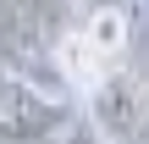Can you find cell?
<instances>
[{"label":"cell","instance_id":"5b68a950","mask_svg":"<svg viewBox=\"0 0 149 144\" xmlns=\"http://www.w3.org/2000/svg\"><path fill=\"white\" fill-rule=\"evenodd\" d=\"M66 144H111V139H105V133H100L94 122H77V128L66 133Z\"/></svg>","mask_w":149,"mask_h":144},{"label":"cell","instance_id":"6da1fadb","mask_svg":"<svg viewBox=\"0 0 149 144\" xmlns=\"http://www.w3.org/2000/svg\"><path fill=\"white\" fill-rule=\"evenodd\" d=\"M77 28L72 0H0V72L50 83L61 78V44Z\"/></svg>","mask_w":149,"mask_h":144},{"label":"cell","instance_id":"3957f363","mask_svg":"<svg viewBox=\"0 0 149 144\" xmlns=\"http://www.w3.org/2000/svg\"><path fill=\"white\" fill-rule=\"evenodd\" d=\"M122 55H127V11L122 6H100V11H88L66 33V44H61V78L100 83L105 72L122 67Z\"/></svg>","mask_w":149,"mask_h":144},{"label":"cell","instance_id":"277c9868","mask_svg":"<svg viewBox=\"0 0 149 144\" xmlns=\"http://www.w3.org/2000/svg\"><path fill=\"white\" fill-rule=\"evenodd\" d=\"M88 122L111 144H144L149 105H144V89H138V78L127 67H116L100 83H88Z\"/></svg>","mask_w":149,"mask_h":144},{"label":"cell","instance_id":"7a4b0ae2","mask_svg":"<svg viewBox=\"0 0 149 144\" xmlns=\"http://www.w3.org/2000/svg\"><path fill=\"white\" fill-rule=\"evenodd\" d=\"M77 128V111L66 94H55L39 78L0 72V144H66Z\"/></svg>","mask_w":149,"mask_h":144}]
</instances>
